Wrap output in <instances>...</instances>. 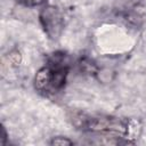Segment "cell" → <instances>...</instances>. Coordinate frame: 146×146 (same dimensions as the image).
Listing matches in <instances>:
<instances>
[{
  "label": "cell",
  "instance_id": "6da1fadb",
  "mask_svg": "<svg viewBox=\"0 0 146 146\" xmlns=\"http://www.w3.org/2000/svg\"><path fill=\"white\" fill-rule=\"evenodd\" d=\"M67 74L68 66L65 63V54L55 52L50 56L48 64L35 73L34 88L44 95L56 94L64 88Z\"/></svg>",
  "mask_w": 146,
  "mask_h": 146
},
{
  "label": "cell",
  "instance_id": "7a4b0ae2",
  "mask_svg": "<svg viewBox=\"0 0 146 146\" xmlns=\"http://www.w3.org/2000/svg\"><path fill=\"white\" fill-rule=\"evenodd\" d=\"M40 24L50 40H57L64 29V16L56 6H44L39 14Z\"/></svg>",
  "mask_w": 146,
  "mask_h": 146
},
{
  "label": "cell",
  "instance_id": "3957f363",
  "mask_svg": "<svg viewBox=\"0 0 146 146\" xmlns=\"http://www.w3.org/2000/svg\"><path fill=\"white\" fill-rule=\"evenodd\" d=\"M7 60L8 63H10L11 66H18L22 62V55L18 50H13L7 55Z\"/></svg>",
  "mask_w": 146,
  "mask_h": 146
},
{
  "label": "cell",
  "instance_id": "277c9868",
  "mask_svg": "<svg viewBox=\"0 0 146 146\" xmlns=\"http://www.w3.org/2000/svg\"><path fill=\"white\" fill-rule=\"evenodd\" d=\"M19 5L24 6V7H29V8H33V7H39L44 5L48 0H16Z\"/></svg>",
  "mask_w": 146,
  "mask_h": 146
},
{
  "label": "cell",
  "instance_id": "5b68a950",
  "mask_svg": "<svg viewBox=\"0 0 146 146\" xmlns=\"http://www.w3.org/2000/svg\"><path fill=\"white\" fill-rule=\"evenodd\" d=\"M50 145H59V146H63V145H73V140L68 139L67 137H62V136H57V137H54L50 141H49Z\"/></svg>",
  "mask_w": 146,
  "mask_h": 146
}]
</instances>
